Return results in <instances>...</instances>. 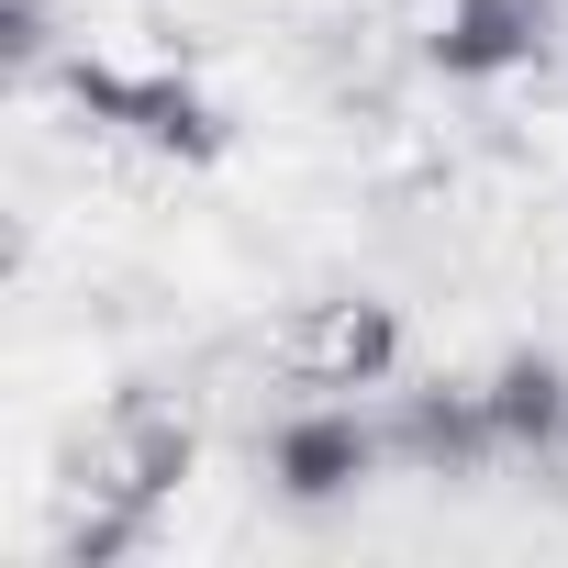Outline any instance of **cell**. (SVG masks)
<instances>
[{
	"instance_id": "6da1fadb",
	"label": "cell",
	"mask_w": 568,
	"mask_h": 568,
	"mask_svg": "<svg viewBox=\"0 0 568 568\" xmlns=\"http://www.w3.org/2000/svg\"><path fill=\"white\" fill-rule=\"evenodd\" d=\"M57 90H68L101 134H123V145L168 156V168H212V156L234 145L223 101H212L201 79H179V68H123V57H101V45H68Z\"/></svg>"
},
{
	"instance_id": "7a4b0ae2",
	"label": "cell",
	"mask_w": 568,
	"mask_h": 568,
	"mask_svg": "<svg viewBox=\"0 0 568 568\" xmlns=\"http://www.w3.org/2000/svg\"><path fill=\"white\" fill-rule=\"evenodd\" d=\"M390 457H402V446H390V424H379V413H357V402H302V413H278V424H267V446H256L267 490L291 501V513H335V501H357Z\"/></svg>"
},
{
	"instance_id": "3957f363",
	"label": "cell",
	"mask_w": 568,
	"mask_h": 568,
	"mask_svg": "<svg viewBox=\"0 0 568 568\" xmlns=\"http://www.w3.org/2000/svg\"><path fill=\"white\" fill-rule=\"evenodd\" d=\"M546 45H557V0H435V23H424L435 79H468V90L546 68Z\"/></svg>"
},
{
	"instance_id": "277c9868",
	"label": "cell",
	"mask_w": 568,
	"mask_h": 568,
	"mask_svg": "<svg viewBox=\"0 0 568 568\" xmlns=\"http://www.w3.org/2000/svg\"><path fill=\"white\" fill-rule=\"evenodd\" d=\"M479 402H490L501 457H568V357L513 346V357H490V368H479Z\"/></svg>"
},
{
	"instance_id": "5b68a950",
	"label": "cell",
	"mask_w": 568,
	"mask_h": 568,
	"mask_svg": "<svg viewBox=\"0 0 568 568\" xmlns=\"http://www.w3.org/2000/svg\"><path fill=\"white\" fill-rule=\"evenodd\" d=\"M390 446H402L413 468H435V479H468V468H490V457H501L479 379H435V390H402V413H390Z\"/></svg>"
},
{
	"instance_id": "8992f818",
	"label": "cell",
	"mask_w": 568,
	"mask_h": 568,
	"mask_svg": "<svg viewBox=\"0 0 568 568\" xmlns=\"http://www.w3.org/2000/svg\"><path fill=\"white\" fill-rule=\"evenodd\" d=\"M302 357H313V390H390L402 379V313L390 302H335Z\"/></svg>"
},
{
	"instance_id": "52a82bcc",
	"label": "cell",
	"mask_w": 568,
	"mask_h": 568,
	"mask_svg": "<svg viewBox=\"0 0 568 568\" xmlns=\"http://www.w3.org/2000/svg\"><path fill=\"white\" fill-rule=\"evenodd\" d=\"M0 57H12V79H57V68H68L57 0H0Z\"/></svg>"
}]
</instances>
